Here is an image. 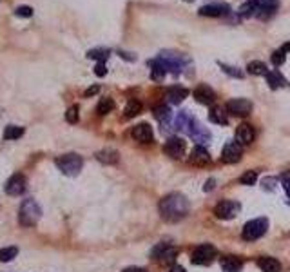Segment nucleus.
I'll list each match as a JSON object with an SVG mask.
<instances>
[{
  "label": "nucleus",
  "mask_w": 290,
  "mask_h": 272,
  "mask_svg": "<svg viewBox=\"0 0 290 272\" xmlns=\"http://www.w3.org/2000/svg\"><path fill=\"white\" fill-rule=\"evenodd\" d=\"M160 216L169 223H178L189 214L190 203L180 192H170L160 200Z\"/></svg>",
  "instance_id": "f257e3e1"
},
{
  "label": "nucleus",
  "mask_w": 290,
  "mask_h": 272,
  "mask_svg": "<svg viewBox=\"0 0 290 272\" xmlns=\"http://www.w3.org/2000/svg\"><path fill=\"white\" fill-rule=\"evenodd\" d=\"M156 58H158V60L163 64V67H165L167 71H170L172 75H180L181 69L190 62L189 56L181 55V53H174V51H161Z\"/></svg>",
  "instance_id": "f03ea898"
},
{
  "label": "nucleus",
  "mask_w": 290,
  "mask_h": 272,
  "mask_svg": "<svg viewBox=\"0 0 290 272\" xmlns=\"http://www.w3.org/2000/svg\"><path fill=\"white\" fill-rule=\"evenodd\" d=\"M42 216V211L40 207H38V203L35 202V200H24L20 205V211H18V222H20V225L24 227H33L38 223V220H40Z\"/></svg>",
  "instance_id": "7ed1b4c3"
},
{
  "label": "nucleus",
  "mask_w": 290,
  "mask_h": 272,
  "mask_svg": "<svg viewBox=\"0 0 290 272\" xmlns=\"http://www.w3.org/2000/svg\"><path fill=\"white\" fill-rule=\"evenodd\" d=\"M56 167L62 171V174L65 176H78L84 167V160L82 156L75 154V152H69V154H64V156L56 158Z\"/></svg>",
  "instance_id": "20e7f679"
},
{
  "label": "nucleus",
  "mask_w": 290,
  "mask_h": 272,
  "mask_svg": "<svg viewBox=\"0 0 290 272\" xmlns=\"http://www.w3.org/2000/svg\"><path fill=\"white\" fill-rule=\"evenodd\" d=\"M267 229H269V220L267 218H256L252 222H247L243 231H241V238L245 242H256L261 236H265Z\"/></svg>",
  "instance_id": "39448f33"
},
{
  "label": "nucleus",
  "mask_w": 290,
  "mask_h": 272,
  "mask_svg": "<svg viewBox=\"0 0 290 272\" xmlns=\"http://www.w3.org/2000/svg\"><path fill=\"white\" fill-rule=\"evenodd\" d=\"M216 256H218V251H216L214 245H210V243H201V245H198V247L192 251L190 262L194 263V265H210V263L216 260Z\"/></svg>",
  "instance_id": "423d86ee"
},
{
  "label": "nucleus",
  "mask_w": 290,
  "mask_h": 272,
  "mask_svg": "<svg viewBox=\"0 0 290 272\" xmlns=\"http://www.w3.org/2000/svg\"><path fill=\"white\" fill-rule=\"evenodd\" d=\"M187 133H189V136L192 140L198 141V145L209 143L210 138H212L209 129L201 126L200 122H198V118H194V116H190V122H189V126H187Z\"/></svg>",
  "instance_id": "0eeeda50"
},
{
  "label": "nucleus",
  "mask_w": 290,
  "mask_h": 272,
  "mask_svg": "<svg viewBox=\"0 0 290 272\" xmlns=\"http://www.w3.org/2000/svg\"><path fill=\"white\" fill-rule=\"evenodd\" d=\"M185 151H187V143L180 136H170L169 140L165 141V145H163V152H165L167 156L174 158V160L183 158Z\"/></svg>",
  "instance_id": "6e6552de"
},
{
  "label": "nucleus",
  "mask_w": 290,
  "mask_h": 272,
  "mask_svg": "<svg viewBox=\"0 0 290 272\" xmlns=\"http://www.w3.org/2000/svg\"><path fill=\"white\" fill-rule=\"evenodd\" d=\"M150 254H152L154 260H160L161 263H174V260L178 258L180 251L176 247H172V245H169V243H158V245L152 249Z\"/></svg>",
  "instance_id": "1a4fd4ad"
},
{
  "label": "nucleus",
  "mask_w": 290,
  "mask_h": 272,
  "mask_svg": "<svg viewBox=\"0 0 290 272\" xmlns=\"http://www.w3.org/2000/svg\"><path fill=\"white\" fill-rule=\"evenodd\" d=\"M225 109L232 116H238V118H245L252 111V102L247 100V98H234V100L227 102Z\"/></svg>",
  "instance_id": "9d476101"
},
{
  "label": "nucleus",
  "mask_w": 290,
  "mask_h": 272,
  "mask_svg": "<svg viewBox=\"0 0 290 272\" xmlns=\"http://www.w3.org/2000/svg\"><path fill=\"white\" fill-rule=\"evenodd\" d=\"M240 212V203L232 200H223L214 207V216L218 220H232Z\"/></svg>",
  "instance_id": "9b49d317"
},
{
  "label": "nucleus",
  "mask_w": 290,
  "mask_h": 272,
  "mask_svg": "<svg viewBox=\"0 0 290 272\" xmlns=\"http://www.w3.org/2000/svg\"><path fill=\"white\" fill-rule=\"evenodd\" d=\"M243 156V145H240L238 141H229L223 151H221V161L223 163H238Z\"/></svg>",
  "instance_id": "f8f14e48"
},
{
  "label": "nucleus",
  "mask_w": 290,
  "mask_h": 272,
  "mask_svg": "<svg viewBox=\"0 0 290 272\" xmlns=\"http://www.w3.org/2000/svg\"><path fill=\"white\" fill-rule=\"evenodd\" d=\"M198 13L201 16H227L230 15V5L225 2H214V4L201 5Z\"/></svg>",
  "instance_id": "ddd939ff"
},
{
  "label": "nucleus",
  "mask_w": 290,
  "mask_h": 272,
  "mask_svg": "<svg viewBox=\"0 0 290 272\" xmlns=\"http://www.w3.org/2000/svg\"><path fill=\"white\" fill-rule=\"evenodd\" d=\"M280 7V0H256V16L258 18H269Z\"/></svg>",
  "instance_id": "4468645a"
},
{
  "label": "nucleus",
  "mask_w": 290,
  "mask_h": 272,
  "mask_svg": "<svg viewBox=\"0 0 290 272\" xmlns=\"http://www.w3.org/2000/svg\"><path fill=\"white\" fill-rule=\"evenodd\" d=\"M192 96L196 98L198 104H203V106H212L216 102V93L212 87H209L207 84H200V86L196 87Z\"/></svg>",
  "instance_id": "2eb2a0df"
},
{
  "label": "nucleus",
  "mask_w": 290,
  "mask_h": 272,
  "mask_svg": "<svg viewBox=\"0 0 290 272\" xmlns=\"http://www.w3.org/2000/svg\"><path fill=\"white\" fill-rule=\"evenodd\" d=\"M25 178L24 174H13V176L7 180L5 183V192L9 194V196H20L25 192Z\"/></svg>",
  "instance_id": "dca6fc26"
},
{
  "label": "nucleus",
  "mask_w": 290,
  "mask_h": 272,
  "mask_svg": "<svg viewBox=\"0 0 290 272\" xmlns=\"http://www.w3.org/2000/svg\"><path fill=\"white\" fill-rule=\"evenodd\" d=\"M131 135H133V138H135L136 141H140V143H149V141H152V138H154L150 126L149 124H145V122H142V124L133 127Z\"/></svg>",
  "instance_id": "f3484780"
},
{
  "label": "nucleus",
  "mask_w": 290,
  "mask_h": 272,
  "mask_svg": "<svg viewBox=\"0 0 290 272\" xmlns=\"http://www.w3.org/2000/svg\"><path fill=\"white\" fill-rule=\"evenodd\" d=\"M256 138V131L254 127L250 126V124H241L238 129H236V141L240 143V145H250Z\"/></svg>",
  "instance_id": "a211bd4d"
},
{
  "label": "nucleus",
  "mask_w": 290,
  "mask_h": 272,
  "mask_svg": "<svg viewBox=\"0 0 290 272\" xmlns=\"http://www.w3.org/2000/svg\"><path fill=\"white\" fill-rule=\"evenodd\" d=\"M187 96H189V91L185 89V87H180V86H172L169 87V89L165 91V98L169 104H172V106H178V104H181V102L185 100Z\"/></svg>",
  "instance_id": "6ab92c4d"
},
{
  "label": "nucleus",
  "mask_w": 290,
  "mask_h": 272,
  "mask_svg": "<svg viewBox=\"0 0 290 272\" xmlns=\"http://www.w3.org/2000/svg\"><path fill=\"white\" fill-rule=\"evenodd\" d=\"M190 163L194 165H207L210 163V154L203 145H196L190 152Z\"/></svg>",
  "instance_id": "aec40b11"
},
{
  "label": "nucleus",
  "mask_w": 290,
  "mask_h": 272,
  "mask_svg": "<svg viewBox=\"0 0 290 272\" xmlns=\"http://www.w3.org/2000/svg\"><path fill=\"white\" fill-rule=\"evenodd\" d=\"M220 263L225 272H241V269H243V260L238 256H223Z\"/></svg>",
  "instance_id": "412c9836"
},
{
  "label": "nucleus",
  "mask_w": 290,
  "mask_h": 272,
  "mask_svg": "<svg viewBox=\"0 0 290 272\" xmlns=\"http://www.w3.org/2000/svg\"><path fill=\"white\" fill-rule=\"evenodd\" d=\"M96 160L100 163H105V165H116L120 160V154L115 149H104V151L96 152Z\"/></svg>",
  "instance_id": "4be33fe9"
},
{
  "label": "nucleus",
  "mask_w": 290,
  "mask_h": 272,
  "mask_svg": "<svg viewBox=\"0 0 290 272\" xmlns=\"http://www.w3.org/2000/svg\"><path fill=\"white\" fill-rule=\"evenodd\" d=\"M258 267L263 272H281V263L276 260V258L263 256L258 260Z\"/></svg>",
  "instance_id": "5701e85b"
},
{
  "label": "nucleus",
  "mask_w": 290,
  "mask_h": 272,
  "mask_svg": "<svg viewBox=\"0 0 290 272\" xmlns=\"http://www.w3.org/2000/svg\"><path fill=\"white\" fill-rule=\"evenodd\" d=\"M265 78H267V82H269L270 89H280V87H283L287 84L285 76L281 75V73L278 69L269 71V73L265 75Z\"/></svg>",
  "instance_id": "b1692460"
},
{
  "label": "nucleus",
  "mask_w": 290,
  "mask_h": 272,
  "mask_svg": "<svg viewBox=\"0 0 290 272\" xmlns=\"http://www.w3.org/2000/svg\"><path fill=\"white\" fill-rule=\"evenodd\" d=\"M149 66H150V76H152V80L160 82V80H163V78H165L167 69L163 67V64H161V62L158 60V58L150 60Z\"/></svg>",
  "instance_id": "393cba45"
},
{
  "label": "nucleus",
  "mask_w": 290,
  "mask_h": 272,
  "mask_svg": "<svg viewBox=\"0 0 290 272\" xmlns=\"http://www.w3.org/2000/svg\"><path fill=\"white\" fill-rule=\"evenodd\" d=\"M209 120L212 122V124H216V126H227V124H229V118H227V115L223 113L221 107H212V109H210Z\"/></svg>",
  "instance_id": "a878e982"
},
{
  "label": "nucleus",
  "mask_w": 290,
  "mask_h": 272,
  "mask_svg": "<svg viewBox=\"0 0 290 272\" xmlns=\"http://www.w3.org/2000/svg\"><path fill=\"white\" fill-rule=\"evenodd\" d=\"M247 71H249L250 75H254V76H265L267 73H269V69H267L265 66V62H261V60H252L247 64Z\"/></svg>",
  "instance_id": "bb28decb"
},
{
  "label": "nucleus",
  "mask_w": 290,
  "mask_h": 272,
  "mask_svg": "<svg viewBox=\"0 0 290 272\" xmlns=\"http://www.w3.org/2000/svg\"><path fill=\"white\" fill-rule=\"evenodd\" d=\"M109 55H111V49H107V47H95V49L87 51V58H93V60H98V62H105L109 58Z\"/></svg>",
  "instance_id": "cd10ccee"
},
{
  "label": "nucleus",
  "mask_w": 290,
  "mask_h": 272,
  "mask_svg": "<svg viewBox=\"0 0 290 272\" xmlns=\"http://www.w3.org/2000/svg\"><path fill=\"white\" fill-rule=\"evenodd\" d=\"M189 122H190L189 111H180V113H178V116L174 118V129H176V131H187Z\"/></svg>",
  "instance_id": "c85d7f7f"
},
{
  "label": "nucleus",
  "mask_w": 290,
  "mask_h": 272,
  "mask_svg": "<svg viewBox=\"0 0 290 272\" xmlns=\"http://www.w3.org/2000/svg\"><path fill=\"white\" fill-rule=\"evenodd\" d=\"M24 136V127L18 126H7L4 131V140H18Z\"/></svg>",
  "instance_id": "c756f323"
},
{
  "label": "nucleus",
  "mask_w": 290,
  "mask_h": 272,
  "mask_svg": "<svg viewBox=\"0 0 290 272\" xmlns=\"http://www.w3.org/2000/svg\"><path fill=\"white\" fill-rule=\"evenodd\" d=\"M154 116L160 120V124L161 126H167L169 124V120H170V109H169V106H158V107H154Z\"/></svg>",
  "instance_id": "7c9ffc66"
},
{
  "label": "nucleus",
  "mask_w": 290,
  "mask_h": 272,
  "mask_svg": "<svg viewBox=\"0 0 290 272\" xmlns=\"http://www.w3.org/2000/svg\"><path fill=\"white\" fill-rule=\"evenodd\" d=\"M125 118H135L136 115L142 113V104L138 100H131L127 106H125Z\"/></svg>",
  "instance_id": "2f4dec72"
},
{
  "label": "nucleus",
  "mask_w": 290,
  "mask_h": 272,
  "mask_svg": "<svg viewBox=\"0 0 290 272\" xmlns=\"http://www.w3.org/2000/svg\"><path fill=\"white\" fill-rule=\"evenodd\" d=\"M113 109H115V102L111 100V98H102L100 104L96 106V113L102 115V116L107 115V113H111Z\"/></svg>",
  "instance_id": "473e14b6"
},
{
  "label": "nucleus",
  "mask_w": 290,
  "mask_h": 272,
  "mask_svg": "<svg viewBox=\"0 0 290 272\" xmlns=\"http://www.w3.org/2000/svg\"><path fill=\"white\" fill-rule=\"evenodd\" d=\"M18 254V249L16 247H5V249H0V262H4V263H7V262H11L13 258Z\"/></svg>",
  "instance_id": "72a5a7b5"
},
{
  "label": "nucleus",
  "mask_w": 290,
  "mask_h": 272,
  "mask_svg": "<svg viewBox=\"0 0 290 272\" xmlns=\"http://www.w3.org/2000/svg\"><path fill=\"white\" fill-rule=\"evenodd\" d=\"M240 16L241 18H249V16H254L256 15V2H247L240 7Z\"/></svg>",
  "instance_id": "f704fd0d"
},
{
  "label": "nucleus",
  "mask_w": 290,
  "mask_h": 272,
  "mask_svg": "<svg viewBox=\"0 0 290 272\" xmlns=\"http://www.w3.org/2000/svg\"><path fill=\"white\" fill-rule=\"evenodd\" d=\"M256 180H258V172L256 171H245L243 174H241L240 183L241 185H254Z\"/></svg>",
  "instance_id": "c9c22d12"
},
{
  "label": "nucleus",
  "mask_w": 290,
  "mask_h": 272,
  "mask_svg": "<svg viewBox=\"0 0 290 272\" xmlns=\"http://www.w3.org/2000/svg\"><path fill=\"white\" fill-rule=\"evenodd\" d=\"M220 67L223 73H227V75L232 76V78H243V71H240L238 67L227 66V64H221V62H220Z\"/></svg>",
  "instance_id": "e433bc0d"
},
{
  "label": "nucleus",
  "mask_w": 290,
  "mask_h": 272,
  "mask_svg": "<svg viewBox=\"0 0 290 272\" xmlns=\"http://www.w3.org/2000/svg\"><path fill=\"white\" fill-rule=\"evenodd\" d=\"M285 60H287V53H283L281 49H278V51H274V53H272V64H274L276 67L283 66V64H285Z\"/></svg>",
  "instance_id": "4c0bfd02"
},
{
  "label": "nucleus",
  "mask_w": 290,
  "mask_h": 272,
  "mask_svg": "<svg viewBox=\"0 0 290 272\" xmlns=\"http://www.w3.org/2000/svg\"><path fill=\"white\" fill-rule=\"evenodd\" d=\"M15 15L22 16V18H29V16H33V7H29V5H18L15 9Z\"/></svg>",
  "instance_id": "58836bf2"
},
{
  "label": "nucleus",
  "mask_w": 290,
  "mask_h": 272,
  "mask_svg": "<svg viewBox=\"0 0 290 272\" xmlns=\"http://www.w3.org/2000/svg\"><path fill=\"white\" fill-rule=\"evenodd\" d=\"M280 181H281V185H283V189H285L287 192V196L290 198V171H285V172H281V176H280Z\"/></svg>",
  "instance_id": "ea45409f"
},
{
  "label": "nucleus",
  "mask_w": 290,
  "mask_h": 272,
  "mask_svg": "<svg viewBox=\"0 0 290 272\" xmlns=\"http://www.w3.org/2000/svg\"><path fill=\"white\" fill-rule=\"evenodd\" d=\"M65 120L69 122V124H76L78 122V107L73 106L67 109V113H65Z\"/></svg>",
  "instance_id": "a19ab883"
},
{
  "label": "nucleus",
  "mask_w": 290,
  "mask_h": 272,
  "mask_svg": "<svg viewBox=\"0 0 290 272\" xmlns=\"http://www.w3.org/2000/svg\"><path fill=\"white\" fill-rule=\"evenodd\" d=\"M95 75L96 76H105V75H107V67H105V62H98V64H96Z\"/></svg>",
  "instance_id": "79ce46f5"
},
{
  "label": "nucleus",
  "mask_w": 290,
  "mask_h": 272,
  "mask_svg": "<svg viewBox=\"0 0 290 272\" xmlns=\"http://www.w3.org/2000/svg\"><path fill=\"white\" fill-rule=\"evenodd\" d=\"M276 183H278L276 178H265V180H263V189H267V191H274Z\"/></svg>",
  "instance_id": "37998d69"
},
{
  "label": "nucleus",
  "mask_w": 290,
  "mask_h": 272,
  "mask_svg": "<svg viewBox=\"0 0 290 272\" xmlns=\"http://www.w3.org/2000/svg\"><path fill=\"white\" fill-rule=\"evenodd\" d=\"M214 187H216V180H214V178H210L209 181H205V185H203V191L210 192V191H214Z\"/></svg>",
  "instance_id": "c03bdc74"
},
{
  "label": "nucleus",
  "mask_w": 290,
  "mask_h": 272,
  "mask_svg": "<svg viewBox=\"0 0 290 272\" xmlns=\"http://www.w3.org/2000/svg\"><path fill=\"white\" fill-rule=\"evenodd\" d=\"M98 91H100V87H98V86H93V87H89V89L85 91L84 95H85V98H89V96H95L96 93H98Z\"/></svg>",
  "instance_id": "a18cd8bd"
},
{
  "label": "nucleus",
  "mask_w": 290,
  "mask_h": 272,
  "mask_svg": "<svg viewBox=\"0 0 290 272\" xmlns=\"http://www.w3.org/2000/svg\"><path fill=\"white\" fill-rule=\"evenodd\" d=\"M124 272H147L145 269H142V267H127Z\"/></svg>",
  "instance_id": "49530a36"
},
{
  "label": "nucleus",
  "mask_w": 290,
  "mask_h": 272,
  "mask_svg": "<svg viewBox=\"0 0 290 272\" xmlns=\"http://www.w3.org/2000/svg\"><path fill=\"white\" fill-rule=\"evenodd\" d=\"M169 272H185V269L181 267V265H172V267L169 269Z\"/></svg>",
  "instance_id": "de8ad7c7"
},
{
  "label": "nucleus",
  "mask_w": 290,
  "mask_h": 272,
  "mask_svg": "<svg viewBox=\"0 0 290 272\" xmlns=\"http://www.w3.org/2000/svg\"><path fill=\"white\" fill-rule=\"evenodd\" d=\"M120 56H124L125 60H136V56H129V53H124V51H120Z\"/></svg>",
  "instance_id": "09e8293b"
},
{
  "label": "nucleus",
  "mask_w": 290,
  "mask_h": 272,
  "mask_svg": "<svg viewBox=\"0 0 290 272\" xmlns=\"http://www.w3.org/2000/svg\"><path fill=\"white\" fill-rule=\"evenodd\" d=\"M281 51H283V53H289V51H290V42H287V44H283V47H281Z\"/></svg>",
  "instance_id": "8fccbe9b"
},
{
  "label": "nucleus",
  "mask_w": 290,
  "mask_h": 272,
  "mask_svg": "<svg viewBox=\"0 0 290 272\" xmlns=\"http://www.w3.org/2000/svg\"><path fill=\"white\" fill-rule=\"evenodd\" d=\"M249 2H256V0H249Z\"/></svg>",
  "instance_id": "3c124183"
}]
</instances>
